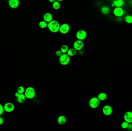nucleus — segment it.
<instances>
[{"instance_id":"9b49d317","label":"nucleus","mask_w":132,"mask_h":131,"mask_svg":"<svg viewBox=\"0 0 132 131\" xmlns=\"http://www.w3.org/2000/svg\"><path fill=\"white\" fill-rule=\"evenodd\" d=\"M9 6L12 9L17 8L20 4L19 0H8Z\"/></svg>"},{"instance_id":"bb28decb","label":"nucleus","mask_w":132,"mask_h":131,"mask_svg":"<svg viewBox=\"0 0 132 131\" xmlns=\"http://www.w3.org/2000/svg\"><path fill=\"white\" fill-rule=\"evenodd\" d=\"M62 54L63 53L60 50H58L56 52V55L58 57H60V56H61L62 55Z\"/></svg>"},{"instance_id":"6e6552de","label":"nucleus","mask_w":132,"mask_h":131,"mask_svg":"<svg viewBox=\"0 0 132 131\" xmlns=\"http://www.w3.org/2000/svg\"><path fill=\"white\" fill-rule=\"evenodd\" d=\"M113 108L109 105H105L102 108V113L106 116H109L113 113Z\"/></svg>"},{"instance_id":"c756f323","label":"nucleus","mask_w":132,"mask_h":131,"mask_svg":"<svg viewBox=\"0 0 132 131\" xmlns=\"http://www.w3.org/2000/svg\"><path fill=\"white\" fill-rule=\"evenodd\" d=\"M21 94H20L18 92H17L15 93V96L16 97H18Z\"/></svg>"},{"instance_id":"0eeeda50","label":"nucleus","mask_w":132,"mask_h":131,"mask_svg":"<svg viewBox=\"0 0 132 131\" xmlns=\"http://www.w3.org/2000/svg\"><path fill=\"white\" fill-rule=\"evenodd\" d=\"M84 45V44L83 40L77 39L74 42L73 44V47H74L73 48H75L77 51H80L83 48Z\"/></svg>"},{"instance_id":"dca6fc26","label":"nucleus","mask_w":132,"mask_h":131,"mask_svg":"<svg viewBox=\"0 0 132 131\" xmlns=\"http://www.w3.org/2000/svg\"><path fill=\"white\" fill-rule=\"evenodd\" d=\"M110 9L109 7L106 5L103 6L101 8V12L104 15H107L109 14L110 12Z\"/></svg>"},{"instance_id":"cd10ccee","label":"nucleus","mask_w":132,"mask_h":131,"mask_svg":"<svg viewBox=\"0 0 132 131\" xmlns=\"http://www.w3.org/2000/svg\"><path fill=\"white\" fill-rule=\"evenodd\" d=\"M127 129H128V130H132V123H129V125L128 126V128Z\"/></svg>"},{"instance_id":"4468645a","label":"nucleus","mask_w":132,"mask_h":131,"mask_svg":"<svg viewBox=\"0 0 132 131\" xmlns=\"http://www.w3.org/2000/svg\"><path fill=\"white\" fill-rule=\"evenodd\" d=\"M112 4L115 7H122L124 5L125 2L124 0H113Z\"/></svg>"},{"instance_id":"423d86ee","label":"nucleus","mask_w":132,"mask_h":131,"mask_svg":"<svg viewBox=\"0 0 132 131\" xmlns=\"http://www.w3.org/2000/svg\"><path fill=\"white\" fill-rule=\"evenodd\" d=\"M70 29V26L67 23H63L60 25L59 32L62 34H66L69 32Z\"/></svg>"},{"instance_id":"f8f14e48","label":"nucleus","mask_w":132,"mask_h":131,"mask_svg":"<svg viewBox=\"0 0 132 131\" xmlns=\"http://www.w3.org/2000/svg\"><path fill=\"white\" fill-rule=\"evenodd\" d=\"M124 119L125 121L129 123H132V112L128 111L125 113L124 116Z\"/></svg>"},{"instance_id":"f3484780","label":"nucleus","mask_w":132,"mask_h":131,"mask_svg":"<svg viewBox=\"0 0 132 131\" xmlns=\"http://www.w3.org/2000/svg\"><path fill=\"white\" fill-rule=\"evenodd\" d=\"M26 98L24 94H21L18 97H17V100L19 103H22L25 102Z\"/></svg>"},{"instance_id":"7ed1b4c3","label":"nucleus","mask_w":132,"mask_h":131,"mask_svg":"<svg viewBox=\"0 0 132 131\" xmlns=\"http://www.w3.org/2000/svg\"><path fill=\"white\" fill-rule=\"evenodd\" d=\"M59 61L60 64L62 66H67L70 61V57L67 54H63L59 57Z\"/></svg>"},{"instance_id":"5701e85b","label":"nucleus","mask_w":132,"mask_h":131,"mask_svg":"<svg viewBox=\"0 0 132 131\" xmlns=\"http://www.w3.org/2000/svg\"><path fill=\"white\" fill-rule=\"evenodd\" d=\"M69 48L66 45H62L60 48V51L63 54H66Z\"/></svg>"},{"instance_id":"c85d7f7f","label":"nucleus","mask_w":132,"mask_h":131,"mask_svg":"<svg viewBox=\"0 0 132 131\" xmlns=\"http://www.w3.org/2000/svg\"><path fill=\"white\" fill-rule=\"evenodd\" d=\"M4 120L3 118L0 116V125H2L3 124Z\"/></svg>"},{"instance_id":"1a4fd4ad","label":"nucleus","mask_w":132,"mask_h":131,"mask_svg":"<svg viewBox=\"0 0 132 131\" xmlns=\"http://www.w3.org/2000/svg\"><path fill=\"white\" fill-rule=\"evenodd\" d=\"M4 108L5 111L7 112L10 113L13 112L15 109L14 105L11 102H7L4 106Z\"/></svg>"},{"instance_id":"6ab92c4d","label":"nucleus","mask_w":132,"mask_h":131,"mask_svg":"<svg viewBox=\"0 0 132 131\" xmlns=\"http://www.w3.org/2000/svg\"><path fill=\"white\" fill-rule=\"evenodd\" d=\"M77 53V51H76L74 48H69L66 54L70 57H74L76 55Z\"/></svg>"},{"instance_id":"20e7f679","label":"nucleus","mask_w":132,"mask_h":131,"mask_svg":"<svg viewBox=\"0 0 132 131\" xmlns=\"http://www.w3.org/2000/svg\"><path fill=\"white\" fill-rule=\"evenodd\" d=\"M100 104V101L97 97H93L90 99L89 102V105L92 109L97 108Z\"/></svg>"},{"instance_id":"7c9ffc66","label":"nucleus","mask_w":132,"mask_h":131,"mask_svg":"<svg viewBox=\"0 0 132 131\" xmlns=\"http://www.w3.org/2000/svg\"><path fill=\"white\" fill-rule=\"evenodd\" d=\"M56 0H48L49 2L51 3H53V2H55V1H56Z\"/></svg>"},{"instance_id":"a211bd4d","label":"nucleus","mask_w":132,"mask_h":131,"mask_svg":"<svg viewBox=\"0 0 132 131\" xmlns=\"http://www.w3.org/2000/svg\"><path fill=\"white\" fill-rule=\"evenodd\" d=\"M97 98L100 101H105L107 99V94L104 92H101L98 95Z\"/></svg>"},{"instance_id":"2f4dec72","label":"nucleus","mask_w":132,"mask_h":131,"mask_svg":"<svg viewBox=\"0 0 132 131\" xmlns=\"http://www.w3.org/2000/svg\"><path fill=\"white\" fill-rule=\"evenodd\" d=\"M56 0L58 1H59V2H62V1H64V0Z\"/></svg>"},{"instance_id":"4be33fe9","label":"nucleus","mask_w":132,"mask_h":131,"mask_svg":"<svg viewBox=\"0 0 132 131\" xmlns=\"http://www.w3.org/2000/svg\"><path fill=\"white\" fill-rule=\"evenodd\" d=\"M124 21L128 24H132V15H128L124 17Z\"/></svg>"},{"instance_id":"f257e3e1","label":"nucleus","mask_w":132,"mask_h":131,"mask_svg":"<svg viewBox=\"0 0 132 131\" xmlns=\"http://www.w3.org/2000/svg\"><path fill=\"white\" fill-rule=\"evenodd\" d=\"M60 24L58 22L55 20H53L48 23L47 28L50 32L53 33H56L59 31Z\"/></svg>"},{"instance_id":"aec40b11","label":"nucleus","mask_w":132,"mask_h":131,"mask_svg":"<svg viewBox=\"0 0 132 131\" xmlns=\"http://www.w3.org/2000/svg\"><path fill=\"white\" fill-rule=\"evenodd\" d=\"M60 2L59 1L56 0L52 3V7L54 10H59L60 9Z\"/></svg>"},{"instance_id":"412c9836","label":"nucleus","mask_w":132,"mask_h":131,"mask_svg":"<svg viewBox=\"0 0 132 131\" xmlns=\"http://www.w3.org/2000/svg\"><path fill=\"white\" fill-rule=\"evenodd\" d=\"M38 25L41 29H44L47 27L48 23L44 20L41 21L39 22Z\"/></svg>"},{"instance_id":"72a5a7b5","label":"nucleus","mask_w":132,"mask_h":131,"mask_svg":"<svg viewBox=\"0 0 132 131\" xmlns=\"http://www.w3.org/2000/svg\"></svg>"},{"instance_id":"ddd939ff","label":"nucleus","mask_w":132,"mask_h":131,"mask_svg":"<svg viewBox=\"0 0 132 131\" xmlns=\"http://www.w3.org/2000/svg\"><path fill=\"white\" fill-rule=\"evenodd\" d=\"M43 19L47 22L49 23L53 20V16L50 12H46L44 14Z\"/></svg>"},{"instance_id":"9d476101","label":"nucleus","mask_w":132,"mask_h":131,"mask_svg":"<svg viewBox=\"0 0 132 131\" xmlns=\"http://www.w3.org/2000/svg\"><path fill=\"white\" fill-rule=\"evenodd\" d=\"M113 13L116 17H120L123 15L124 14V11L122 7H115L113 11Z\"/></svg>"},{"instance_id":"f03ea898","label":"nucleus","mask_w":132,"mask_h":131,"mask_svg":"<svg viewBox=\"0 0 132 131\" xmlns=\"http://www.w3.org/2000/svg\"><path fill=\"white\" fill-rule=\"evenodd\" d=\"M24 94L26 98L32 99L36 95V91L33 87H29L25 89Z\"/></svg>"},{"instance_id":"39448f33","label":"nucleus","mask_w":132,"mask_h":131,"mask_svg":"<svg viewBox=\"0 0 132 131\" xmlns=\"http://www.w3.org/2000/svg\"><path fill=\"white\" fill-rule=\"evenodd\" d=\"M87 36V32L84 30H78L76 33V37L78 40H83L86 39Z\"/></svg>"},{"instance_id":"b1692460","label":"nucleus","mask_w":132,"mask_h":131,"mask_svg":"<svg viewBox=\"0 0 132 131\" xmlns=\"http://www.w3.org/2000/svg\"><path fill=\"white\" fill-rule=\"evenodd\" d=\"M25 89L24 87L22 86H20L17 88V92L20 94H24L25 91Z\"/></svg>"},{"instance_id":"473e14b6","label":"nucleus","mask_w":132,"mask_h":131,"mask_svg":"<svg viewBox=\"0 0 132 131\" xmlns=\"http://www.w3.org/2000/svg\"></svg>"},{"instance_id":"a878e982","label":"nucleus","mask_w":132,"mask_h":131,"mask_svg":"<svg viewBox=\"0 0 132 131\" xmlns=\"http://www.w3.org/2000/svg\"><path fill=\"white\" fill-rule=\"evenodd\" d=\"M4 106L1 103H0V116L2 115L4 113Z\"/></svg>"},{"instance_id":"2eb2a0df","label":"nucleus","mask_w":132,"mask_h":131,"mask_svg":"<svg viewBox=\"0 0 132 131\" xmlns=\"http://www.w3.org/2000/svg\"><path fill=\"white\" fill-rule=\"evenodd\" d=\"M67 119L64 115H60L57 119L58 123L60 125H63L66 123Z\"/></svg>"},{"instance_id":"393cba45","label":"nucleus","mask_w":132,"mask_h":131,"mask_svg":"<svg viewBox=\"0 0 132 131\" xmlns=\"http://www.w3.org/2000/svg\"><path fill=\"white\" fill-rule=\"evenodd\" d=\"M129 124V123H128V122L124 121L123 122H122V123L121 124V128L123 129H127V128H128V126Z\"/></svg>"}]
</instances>
